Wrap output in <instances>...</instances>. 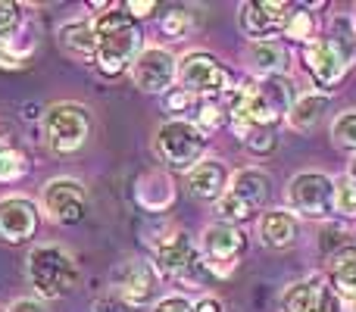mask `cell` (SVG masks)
Masks as SVG:
<instances>
[{
  "label": "cell",
  "instance_id": "cell-3",
  "mask_svg": "<svg viewBox=\"0 0 356 312\" xmlns=\"http://www.w3.org/2000/svg\"><path fill=\"white\" fill-rule=\"evenodd\" d=\"M29 281L38 297L44 300H60L79 284V265L72 263L63 247L44 244L29 253Z\"/></svg>",
  "mask_w": 356,
  "mask_h": 312
},
{
  "label": "cell",
  "instance_id": "cell-30",
  "mask_svg": "<svg viewBox=\"0 0 356 312\" xmlns=\"http://www.w3.org/2000/svg\"><path fill=\"white\" fill-rule=\"evenodd\" d=\"M332 138H334V144H338V147L356 150V110L353 113H344V116L334 119Z\"/></svg>",
  "mask_w": 356,
  "mask_h": 312
},
{
  "label": "cell",
  "instance_id": "cell-7",
  "mask_svg": "<svg viewBox=\"0 0 356 312\" xmlns=\"http://www.w3.org/2000/svg\"><path fill=\"white\" fill-rule=\"evenodd\" d=\"M178 79H181L184 91H191L194 97H207V100L222 97L232 88L228 69L209 54H188L178 63Z\"/></svg>",
  "mask_w": 356,
  "mask_h": 312
},
{
  "label": "cell",
  "instance_id": "cell-15",
  "mask_svg": "<svg viewBox=\"0 0 356 312\" xmlns=\"http://www.w3.org/2000/svg\"><path fill=\"white\" fill-rule=\"evenodd\" d=\"M244 247H247L244 231H238L228 222L209 225L203 231V253H207V263L213 265H234V259L244 253Z\"/></svg>",
  "mask_w": 356,
  "mask_h": 312
},
{
  "label": "cell",
  "instance_id": "cell-31",
  "mask_svg": "<svg viewBox=\"0 0 356 312\" xmlns=\"http://www.w3.org/2000/svg\"><path fill=\"white\" fill-rule=\"evenodd\" d=\"M160 28H163V35H166V38L181 41V38L191 31V16L184 10H172V13H166V16H163Z\"/></svg>",
  "mask_w": 356,
  "mask_h": 312
},
{
  "label": "cell",
  "instance_id": "cell-40",
  "mask_svg": "<svg viewBox=\"0 0 356 312\" xmlns=\"http://www.w3.org/2000/svg\"><path fill=\"white\" fill-rule=\"evenodd\" d=\"M10 312H41V306H38L35 300H16Z\"/></svg>",
  "mask_w": 356,
  "mask_h": 312
},
{
  "label": "cell",
  "instance_id": "cell-38",
  "mask_svg": "<svg viewBox=\"0 0 356 312\" xmlns=\"http://www.w3.org/2000/svg\"><path fill=\"white\" fill-rule=\"evenodd\" d=\"M94 312H131V306L125 300H119V297H104V300L94 306Z\"/></svg>",
  "mask_w": 356,
  "mask_h": 312
},
{
  "label": "cell",
  "instance_id": "cell-21",
  "mask_svg": "<svg viewBox=\"0 0 356 312\" xmlns=\"http://www.w3.org/2000/svg\"><path fill=\"white\" fill-rule=\"evenodd\" d=\"M60 44L69 56L75 60H91L97 50V38H94V25L88 19H75L60 28Z\"/></svg>",
  "mask_w": 356,
  "mask_h": 312
},
{
  "label": "cell",
  "instance_id": "cell-14",
  "mask_svg": "<svg viewBox=\"0 0 356 312\" xmlns=\"http://www.w3.org/2000/svg\"><path fill=\"white\" fill-rule=\"evenodd\" d=\"M291 19L288 3H275V0H253L244 6V31L257 41H269V35L284 31Z\"/></svg>",
  "mask_w": 356,
  "mask_h": 312
},
{
  "label": "cell",
  "instance_id": "cell-35",
  "mask_svg": "<svg viewBox=\"0 0 356 312\" xmlns=\"http://www.w3.org/2000/svg\"><path fill=\"white\" fill-rule=\"evenodd\" d=\"M16 25H19V6H16V3H6V0H0V38L10 35Z\"/></svg>",
  "mask_w": 356,
  "mask_h": 312
},
{
  "label": "cell",
  "instance_id": "cell-9",
  "mask_svg": "<svg viewBox=\"0 0 356 312\" xmlns=\"http://www.w3.org/2000/svg\"><path fill=\"white\" fill-rule=\"evenodd\" d=\"M85 188L75 178H54L44 188V213L60 225H75L85 215Z\"/></svg>",
  "mask_w": 356,
  "mask_h": 312
},
{
  "label": "cell",
  "instance_id": "cell-19",
  "mask_svg": "<svg viewBox=\"0 0 356 312\" xmlns=\"http://www.w3.org/2000/svg\"><path fill=\"white\" fill-rule=\"evenodd\" d=\"M300 234L294 213H284V209H269L259 219V240L266 247H291Z\"/></svg>",
  "mask_w": 356,
  "mask_h": 312
},
{
  "label": "cell",
  "instance_id": "cell-26",
  "mask_svg": "<svg viewBox=\"0 0 356 312\" xmlns=\"http://www.w3.org/2000/svg\"><path fill=\"white\" fill-rule=\"evenodd\" d=\"M216 209H219V215L228 222V225H234V222H247L253 213H257V209H253L250 203H244L241 197L228 194V190L219 197V200H216Z\"/></svg>",
  "mask_w": 356,
  "mask_h": 312
},
{
  "label": "cell",
  "instance_id": "cell-27",
  "mask_svg": "<svg viewBox=\"0 0 356 312\" xmlns=\"http://www.w3.org/2000/svg\"><path fill=\"white\" fill-rule=\"evenodd\" d=\"M225 119H228V113H225V106L219 104V100H200L197 104V129L200 131H216V129H222L225 125Z\"/></svg>",
  "mask_w": 356,
  "mask_h": 312
},
{
  "label": "cell",
  "instance_id": "cell-23",
  "mask_svg": "<svg viewBox=\"0 0 356 312\" xmlns=\"http://www.w3.org/2000/svg\"><path fill=\"white\" fill-rule=\"evenodd\" d=\"M325 110H328L325 94H303V97H297L294 104H291L288 122H291V129H297V131H309L322 122Z\"/></svg>",
  "mask_w": 356,
  "mask_h": 312
},
{
  "label": "cell",
  "instance_id": "cell-41",
  "mask_svg": "<svg viewBox=\"0 0 356 312\" xmlns=\"http://www.w3.org/2000/svg\"><path fill=\"white\" fill-rule=\"evenodd\" d=\"M347 178H350V181H356V154H353V159H350V169H347Z\"/></svg>",
  "mask_w": 356,
  "mask_h": 312
},
{
  "label": "cell",
  "instance_id": "cell-18",
  "mask_svg": "<svg viewBox=\"0 0 356 312\" xmlns=\"http://www.w3.org/2000/svg\"><path fill=\"white\" fill-rule=\"evenodd\" d=\"M135 197L147 213H163L175 200V184L166 172H144L135 184Z\"/></svg>",
  "mask_w": 356,
  "mask_h": 312
},
{
  "label": "cell",
  "instance_id": "cell-37",
  "mask_svg": "<svg viewBox=\"0 0 356 312\" xmlns=\"http://www.w3.org/2000/svg\"><path fill=\"white\" fill-rule=\"evenodd\" d=\"M125 10H129V16L138 22V19H147L150 13L156 10V3H154V0H129V3H125Z\"/></svg>",
  "mask_w": 356,
  "mask_h": 312
},
{
  "label": "cell",
  "instance_id": "cell-34",
  "mask_svg": "<svg viewBox=\"0 0 356 312\" xmlns=\"http://www.w3.org/2000/svg\"><path fill=\"white\" fill-rule=\"evenodd\" d=\"M25 60H29V50H13L0 44V69H22Z\"/></svg>",
  "mask_w": 356,
  "mask_h": 312
},
{
  "label": "cell",
  "instance_id": "cell-39",
  "mask_svg": "<svg viewBox=\"0 0 356 312\" xmlns=\"http://www.w3.org/2000/svg\"><path fill=\"white\" fill-rule=\"evenodd\" d=\"M194 312H222V303L216 297H203L200 303H194Z\"/></svg>",
  "mask_w": 356,
  "mask_h": 312
},
{
  "label": "cell",
  "instance_id": "cell-20",
  "mask_svg": "<svg viewBox=\"0 0 356 312\" xmlns=\"http://www.w3.org/2000/svg\"><path fill=\"white\" fill-rule=\"evenodd\" d=\"M269 188H272V178L266 175V172H259V169H241V172H234L232 181H228V194L241 197V200L250 203L253 209L266 203Z\"/></svg>",
  "mask_w": 356,
  "mask_h": 312
},
{
  "label": "cell",
  "instance_id": "cell-1",
  "mask_svg": "<svg viewBox=\"0 0 356 312\" xmlns=\"http://www.w3.org/2000/svg\"><path fill=\"white\" fill-rule=\"evenodd\" d=\"M94 38H97V50H94V63L100 66L104 75H119L141 56V28L129 13H104L94 22Z\"/></svg>",
  "mask_w": 356,
  "mask_h": 312
},
{
  "label": "cell",
  "instance_id": "cell-12",
  "mask_svg": "<svg viewBox=\"0 0 356 312\" xmlns=\"http://www.w3.org/2000/svg\"><path fill=\"white\" fill-rule=\"evenodd\" d=\"M131 79L141 91H169L172 81L178 79V63L169 50L163 47H147L131 66Z\"/></svg>",
  "mask_w": 356,
  "mask_h": 312
},
{
  "label": "cell",
  "instance_id": "cell-28",
  "mask_svg": "<svg viewBox=\"0 0 356 312\" xmlns=\"http://www.w3.org/2000/svg\"><path fill=\"white\" fill-rule=\"evenodd\" d=\"M284 35L294 38V41H300V44L316 41V19H313V13H303V10L291 13L288 25H284Z\"/></svg>",
  "mask_w": 356,
  "mask_h": 312
},
{
  "label": "cell",
  "instance_id": "cell-32",
  "mask_svg": "<svg viewBox=\"0 0 356 312\" xmlns=\"http://www.w3.org/2000/svg\"><path fill=\"white\" fill-rule=\"evenodd\" d=\"M197 104V97L184 88H169L166 91V110L169 113H191V106Z\"/></svg>",
  "mask_w": 356,
  "mask_h": 312
},
{
  "label": "cell",
  "instance_id": "cell-43",
  "mask_svg": "<svg viewBox=\"0 0 356 312\" xmlns=\"http://www.w3.org/2000/svg\"><path fill=\"white\" fill-rule=\"evenodd\" d=\"M0 312H10V309H0Z\"/></svg>",
  "mask_w": 356,
  "mask_h": 312
},
{
  "label": "cell",
  "instance_id": "cell-2",
  "mask_svg": "<svg viewBox=\"0 0 356 312\" xmlns=\"http://www.w3.org/2000/svg\"><path fill=\"white\" fill-rule=\"evenodd\" d=\"M284 113H291V85L282 75H269L263 81H253L250 94H247L244 106L232 116L234 135L250 138L257 129H272L278 119H284Z\"/></svg>",
  "mask_w": 356,
  "mask_h": 312
},
{
  "label": "cell",
  "instance_id": "cell-5",
  "mask_svg": "<svg viewBox=\"0 0 356 312\" xmlns=\"http://www.w3.org/2000/svg\"><path fill=\"white\" fill-rule=\"evenodd\" d=\"M91 135V116L79 104H56L44 113V141L54 154L66 156L85 147Z\"/></svg>",
  "mask_w": 356,
  "mask_h": 312
},
{
  "label": "cell",
  "instance_id": "cell-10",
  "mask_svg": "<svg viewBox=\"0 0 356 312\" xmlns=\"http://www.w3.org/2000/svg\"><path fill=\"white\" fill-rule=\"evenodd\" d=\"M282 309L284 312H338L341 297L334 294V288L325 278L313 275V278H303V281L291 284L284 290Z\"/></svg>",
  "mask_w": 356,
  "mask_h": 312
},
{
  "label": "cell",
  "instance_id": "cell-17",
  "mask_svg": "<svg viewBox=\"0 0 356 312\" xmlns=\"http://www.w3.org/2000/svg\"><path fill=\"white\" fill-rule=\"evenodd\" d=\"M191 194L203 197V200H219L228 190V172L219 159H200L194 169L188 172Z\"/></svg>",
  "mask_w": 356,
  "mask_h": 312
},
{
  "label": "cell",
  "instance_id": "cell-42",
  "mask_svg": "<svg viewBox=\"0 0 356 312\" xmlns=\"http://www.w3.org/2000/svg\"><path fill=\"white\" fill-rule=\"evenodd\" d=\"M344 306H347V312H356V300H347Z\"/></svg>",
  "mask_w": 356,
  "mask_h": 312
},
{
  "label": "cell",
  "instance_id": "cell-13",
  "mask_svg": "<svg viewBox=\"0 0 356 312\" xmlns=\"http://www.w3.org/2000/svg\"><path fill=\"white\" fill-rule=\"evenodd\" d=\"M38 231V206L29 197H3L0 200V240L25 244Z\"/></svg>",
  "mask_w": 356,
  "mask_h": 312
},
{
  "label": "cell",
  "instance_id": "cell-25",
  "mask_svg": "<svg viewBox=\"0 0 356 312\" xmlns=\"http://www.w3.org/2000/svg\"><path fill=\"white\" fill-rule=\"evenodd\" d=\"M29 175V156L16 147H0V184H13Z\"/></svg>",
  "mask_w": 356,
  "mask_h": 312
},
{
  "label": "cell",
  "instance_id": "cell-8",
  "mask_svg": "<svg viewBox=\"0 0 356 312\" xmlns=\"http://www.w3.org/2000/svg\"><path fill=\"white\" fill-rule=\"evenodd\" d=\"M303 63H307L309 75L322 88H334L347 75V69H350V50L341 41L319 38V41H309L303 47Z\"/></svg>",
  "mask_w": 356,
  "mask_h": 312
},
{
  "label": "cell",
  "instance_id": "cell-29",
  "mask_svg": "<svg viewBox=\"0 0 356 312\" xmlns=\"http://www.w3.org/2000/svg\"><path fill=\"white\" fill-rule=\"evenodd\" d=\"M334 213H341L344 219H356V181L350 178L334 181Z\"/></svg>",
  "mask_w": 356,
  "mask_h": 312
},
{
  "label": "cell",
  "instance_id": "cell-4",
  "mask_svg": "<svg viewBox=\"0 0 356 312\" xmlns=\"http://www.w3.org/2000/svg\"><path fill=\"white\" fill-rule=\"evenodd\" d=\"M154 144L163 163L178 172H191L203 159V150H207L203 131L194 122H184V119H172V122L160 125Z\"/></svg>",
  "mask_w": 356,
  "mask_h": 312
},
{
  "label": "cell",
  "instance_id": "cell-11",
  "mask_svg": "<svg viewBox=\"0 0 356 312\" xmlns=\"http://www.w3.org/2000/svg\"><path fill=\"white\" fill-rule=\"evenodd\" d=\"M113 288L119 300H125L129 306H144L156 294V272L141 259H125L113 272Z\"/></svg>",
  "mask_w": 356,
  "mask_h": 312
},
{
  "label": "cell",
  "instance_id": "cell-22",
  "mask_svg": "<svg viewBox=\"0 0 356 312\" xmlns=\"http://www.w3.org/2000/svg\"><path fill=\"white\" fill-rule=\"evenodd\" d=\"M332 288L341 303L356 300V247H341L332 256Z\"/></svg>",
  "mask_w": 356,
  "mask_h": 312
},
{
  "label": "cell",
  "instance_id": "cell-33",
  "mask_svg": "<svg viewBox=\"0 0 356 312\" xmlns=\"http://www.w3.org/2000/svg\"><path fill=\"white\" fill-rule=\"evenodd\" d=\"M244 144L253 150V154L263 156V154H269V150L275 147V135H272V129H257Z\"/></svg>",
  "mask_w": 356,
  "mask_h": 312
},
{
  "label": "cell",
  "instance_id": "cell-36",
  "mask_svg": "<svg viewBox=\"0 0 356 312\" xmlns=\"http://www.w3.org/2000/svg\"><path fill=\"white\" fill-rule=\"evenodd\" d=\"M154 312H194V303L188 297H166L154 306Z\"/></svg>",
  "mask_w": 356,
  "mask_h": 312
},
{
  "label": "cell",
  "instance_id": "cell-24",
  "mask_svg": "<svg viewBox=\"0 0 356 312\" xmlns=\"http://www.w3.org/2000/svg\"><path fill=\"white\" fill-rule=\"evenodd\" d=\"M250 63L259 69V72H266V79H269V75H278L284 69L288 54H284V47L278 41H253L250 44Z\"/></svg>",
  "mask_w": 356,
  "mask_h": 312
},
{
  "label": "cell",
  "instance_id": "cell-6",
  "mask_svg": "<svg viewBox=\"0 0 356 312\" xmlns=\"http://www.w3.org/2000/svg\"><path fill=\"white\" fill-rule=\"evenodd\" d=\"M288 203L309 219H328L334 213V181L322 172H300L288 184Z\"/></svg>",
  "mask_w": 356,
  "mask_h": 312
},
{
  "label": "cell",
  "instance_id": "cell-16",
  "mask_svg": "<svg viewBox=\"0 0 356 312\" xmlns=\"http://www.w3.org/2000/svg\"><path fill=\"white\" fill-rule=\"evenodd\" d=\"M200 259H197V250L188 234H181V231L169 234V238H163L156 244V269L163 275H188Z\"/></svg>",
  "mask_w": 356,
  "mask_h": 312
}]
</instances>
